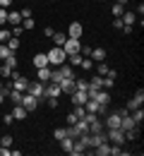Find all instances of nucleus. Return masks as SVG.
<instances>
[{"label":"nucleus","mask_w":144,"mask_h":156,"mask_svg":"<svg viewBox=\"0 0 144 156\" xmlns=\"http://www.w3.org/2000/svg\"><path fill=\"white\" fill-rule=\"evenodd\" d=\"M46 55H48V65H51V67H60L62 62L67 60V53L62 51L60 46H53V48H51Z\"/></svg>","instance_id":"nucleus-1"},{"label":"nucleus","mask_w":144,"mask_h":156,"mask_svg":"<svg viewBox=\"0 0 144 156\" xmlns=\"http://www.w3.org/2000/svg\"><path fill=\"white\" fill-rule=\"evenodd\" d=\"M106 135H108V142H111V144L125 147V132L120 127H111V130H106Z\"/></svg>","instance_id":"nucleus-2"},{"label":"nucleus","mask_w":144,"mask_h":156,"mask_svg":"<svg viewBox=\"0 0 144 156\" xmlns=\"http://www.w3.org/2000/svg\"><path fill=\"white\" fill-rule=\"evenodd\" d=\"M26 94H31V96H36L41 101V98H46V84H43V82H29Z\"/></svg>","instance_id":"nucleus-3"},{"label":"nucleus","mask_w":144,"mask_h":156,"mask_svg":"<svg viewBox=\"0 0 144 156\" xmlns=\"http://www.w3.org/2000/svg\"><path fill=\"white\" fill-rule=\"evenodd\" d=\"M79 48H82V39H70L62 43V51L67 53V55H75V53H79Z\"/></svg>","instance_id":"nucleus-4"},{"label":"nucleus","mask_w":144,"mask_h":156,"mask_svg":"<svg viewBox=\"0 0 144 156\" xmlns=\"http://www.w3.org/2000/svg\"><path fill=\"white\" fill-rule=\"evenodd\" d=\"M22 106L26 108V113H31V111H36V108H39V98L24 91V96H22Z\"/></svg>","instance_id":"nucleus-5"},{"label":"nucleus","mask_w":144,"mask_h":156,"mask_svg":"<svg viewBox=\"0 0 144 156\" xmlns=\"http://www.w3.org/2000/svg\"><path fill=\"white\" fill-rule=\"evenodd\" d=\"M142 103H144V91L139 89L135 96L127 101V106H125V108H127V111H135V108H142Z\"/></svg>","instance_id":"nucleus-6"},{"label":"nucleus","mask_w":144,"mask_h":156,"mask_svg":"<svg viewBox=\"0 0 144 156\" xmlns=\"http://www.w3.org/2000/svg\"><path fill=\"white\" fill-rule=\"evenodd\" d=\"M120 113H118V111H113V113H108V115H106V122H103V125H106V130H111V127H120Z\"/></svg>","instance_id":"nucleus-7"},{"label":"nucleus","mask_w":144,"mask_h":156,"mask_svg":"<svg viewBox=\"0 0 144 156\" xmlns=\"http://www.w3.org/2000/svg\"><path fill=\"white\" fill-rule=\"evenodd\" d=\"M70 98H72V103H75V106H84V103L89 101L86 91H79V89H75V91L70 94Z\"/></svg>","instance_id":"nucleus-8"},{"label":"nucleus","mask_w":144,"mask_h":156,"mask_svg":"<svg viewBox=\"0 0 144 156\" xmlns=\"http://www.w3.org/2000/svg\"><path fill=\"white\" fill-rule=\"evenodd\" d=\"M67 36H70V39H82V24H79V22H72V24L67 27Z\"/></svg>","instance_id":"nucleus-9"},{"label":"nucleus","mask_w":144,"mask_h":156,"mask_svg":"<svg viewBox=\"0 0 144 156\" xmlns=\"http://www.w3.org/2000/svg\"><path fill=\"white\" fill-rule=\"evenodd\" d=\"M51 70H53L51 65H48V67H39V70H36V77H39V82L48 84V82H51Z\"/></svg>","instance_id":"nucleus-10"},{"label":"nucleus","mask_w":144,"mask_h":156,"mask_svg":"<svg viewBox=\"0 0 144 156\" xmlns=\"http://www.w3.org/2000/svg\"><path fill=\"white\" fill-rule=\"evenodd\" d=\"M70 154H72V156H82V154H86V147L82 144V139H79V137L75 139V144H72V149H70Z\"/></svg>","instance_id":"nucleus-11"},{"label":"nucleus","mask_w":144,"mask_h":156,"mask_svg":"<svg viewBox=\"0 0 144 156\" xmlns=\"http://www.w3.org/2000/svg\"><path fill=\"white\" fill-rule=\"evenodd\" d=\"M60 84H55V82H48L46 84V96H60Z\"/></svg>","instance_id":"nucleus-12"},{"label":"nucleus","mask_w":144,"mask_h":156,"mask_svg":"<svg viewBox=\"0 0 144 156\" xmlns=\"http://www.w3.org/2000/svg\"><path fill=\"white\" fill-rule=\"evenodd\" d=\"M60 75H62V79H75V70H72V65H67V62H62L60 67Z\"/></svg>","instance_id":"nucleus-13"},{"label":"nucleus","mask_w":144,"mask_h":156,"mask_svg":"<svg viewBox=\"0 0 144 156\" xmlns=\"http://www.w3.org/2000/svg\"><path fill=\"white\" fill-rule=\"evenodd\" d=\"M7 24H12V27L22 24V15L17 12V10H7Z\"/></svg>","instance_id":"nucleus-14"},{"label":"nucleus","mask_w":144,"mask_h":156,"mask_svg":"<svg viewBox=\"0 0 144 156\" xmlns=\"http://www.w3.org/2000/svg\"><path fill=\"white\" fill-rule=\"evenodd\" d=\"M120 20H123V24H127V27H135V24H137V12H127V10H125Z\"/></svg>","instance_id":"nucleus-15"},{"label":"nucleus","mask_w":144,"mask_h":156,"mask_svg":"<svg viewBox=\"0 0 144 156\" xmlns=\"http://www.w3.org/2000/svg\"><path fill=\"white\" fill-rule=\"evenodd\" d=\"M34 67H36V70H39V67H48V55H46V53L34 55Z\"/></svg>","instance_id":"nucleus-16"},{"label":"nucleus","mask_w":144,"mask_h":156,"mask_svg":"<svg viewBox=\"0 0 144 156\" xmlns=\"http://www.w3.org/2000/svg\"><path fill=\"white\" fill-rule=\"evenodd\" d=\"M60 91L62 94H72V91H75V79H62L60 82Z\"/></svg>","instance_id":"nucleus-17"},{"label":"nucleus","mask_w":144,"mask_h":156,"mask_svg":"<svg viewBox=\"0 0 144 156\" xmlns=\"http://www.w3.org/2000/svg\"><path fill=\"white\" fill-rule=\"evenodd\" d=\"M12 118H15V120H24V118H26V108H24L22 103H17V106L12 108Z\"/></svg>","instance_id":"nucleus-18"},{"label":"nucleus","mask_w":144,"mask_h":156,"mask_svg":"<svg viewBox=\"0 0 144 156\" xmlns=\"http://www.w3.org/2000/svg\"><path fill=\"white\" fill-rule=\"evenodd\" d=\"M135 139H139V127L137 125L130 127V130H125V142H135Z\"/></svg>","instance_id":"nucleus-19"},{"label":"nucleus","mask_w":144,"mask_h":156,"mask_svg":"<svg viewBox=\"0 0 144 156\" xmlns=\"http://www.w3.org/2000/svg\"><path fill=\"white\" fill-rule=\"evenodd\" d=\"M91 60H96V62H101V60H106V48H91V55H89Z\"/></svg>","instance_id":"nucleus-20"},{"label":"nucleus","mask_w":144,"mask_h":156,"mask_svg":"<svg viewBox=\"0 0 144 156\" xmlns=\"http://www.w3.org/2000/svg\"><path fill=\"white\" fill-rule=\"evenodd\" d=\"M94 154H96V156H111V142H103V144H99Z\"/></svg>","instance_id":"nucleus-21"},{"label":"nucleus","mask_w":144,"mask_h":156,"mask_svg":"<svg viewBox=\"0 0 144 156\" xmlns=\"http://www.w3.org/2000/svg\"><path fill=\"white\" fill-rule=\"evenodd\" d=\"M86 89H103V77H101V75L91 77V79H89V87H86Z\"/></svg>","instance_id":"nucleus-22"},{"label":"nucleus","mask_w":144,"mask_h":156,"mask_svg":"<svg viewBox=\"0 0 144 156\" xmlns=\"http://www.w3.org/2000/svg\"><path fill=\"white\" fill-rule=\"evenodd\" d=\"M22 96H24V91H17V89H10V94H7V98L17 106V103H22Z\"/></svg>","instance_id":"nucleus-23"},{"label":"nucleus","mask_w":144,"mask_h":156,"mask_svg":"<svg viewBox=\"0 0 144 156\" xmlns=\"http://www.w3.org/2000/svg\"><path fill=\"white\" fill-rule=\"evenodd\" d=\"M51 39H53L55 46H60V48H62V43L67 41V34H62V31H53V36H51Z\"/></svg>","instance_id":"nucleus-24"},{"label":"nucleus","mask_w":144,"mask_h":156,"mask_svg":"<svg viewBox=\"0 0 144 156\" xmlns=\"http://www.w3.org/2000/svg\"><path fill=\"white\" fill-rule=\"evenodd\" d=\"M130 115H132V120H135L137 125H142V120H144V108H135V111H130Z\"/></svg>","instance_id":"nucleus-25"},{"label":"nucleus","mask_w":144,"mask_h":156,"mask_svg":"<svg viewBox=\"0 0 144 156\" xmlns=\"http://www.w3.org/2000/svg\"><path fill=\"white\" fill-rule=\"evenodd\" d=\"M82 53H75V55H67V60H70V65H72V67H77V65H82Z\"/></svg>","instance_id":"nucleus-26"},{"label":"nucleus","mask_w":144,"mask_h":156,"mask_svg":"<svg viewBox=\"0 0 144 156\" xmlns=\"http://www.w3.org/2000/svg\"><path fill=\"white\" fill-rule=\"evenodd\" d=\"M10 55H15V51H10L7 43H0V58L5 60V58H10Z\"/></svg>","instance_id":"nucleus-27"},{"label":"nucleus","mask_w":144,"mask_h":156,"mask_svg":"<svg viewBox=\"0 0 144 156\" xmlns=\"http://www.w3.org/2000/svg\"><path fill=\"white\" fill-rule=\"evenodd\" d=\"M7 48L17 53V48H19V39H17V36H10V39H7Z\"/></svg>","instance_id":"nucleus-28"},{"label":"nucleus","mask_w":144,"mask_h":156,"mask_svg":"<svg viewBox=\"0 0 144 156\" xmlns=\"http://www.w3.org/2000/svg\"><path fill=\"white\" fill-rule=\"evenodd\" d=\"M111 12H113V17H123L125 7H123V5H118V2H113V7H111Z\"/></svg>","instance_id":"nucleus-29"},{"label":"nucleus","mask_w":144,"mask_h":156,"mask_svg":"<svg viewBox=\"0 0 144 156\" xmlns=\"http://www.w3.org/2000/svg\"><path fill=\"white\" fill-rule=\"evenodd\" d=\"M86 87H89V82H86V79H77V77H75V89L86 91Z\"/></svg>","instance_id":"nucleus-30"},{"label":"nucleus","mask_w":144,"mask_h":156,"mask_svg":"<svg viewBox=\"0 0 144 156\" xmlns=\"http://www.w3.org/2000/svg\"><path fill=\"white\" fill-rule=\"evenodd\" d=\"M0 77H12V67H10V65H5V62H2V67H0Z\"/></svg>","instance_id":"nucleus-31"},{"label":"nucleus","mask_w":144,"mask_h":156,"mask_svg":"<svg viewBox=\"0 0 144 156\" xmlns=\"http://www.w3.org/2000/svg\"><path fill=\"white\" fill-rule=\"evenodd\" d=\"M10 36H12V31H10V29H2V27H0V43H7V39H10Z\"/></svg>","instance_id":"nucleus-32"},{"label":"nucleus","mask_w":144,"mask_h":156,"mask_svg":"<svg viewBox=\"0 0 144 156\" xmlns=\"http://www.w3.org/2000/svg\"><path fill=\"white\" fill-rule=\"evenodd\" d=\"M65 135H67V127H55V132H53V137H55L58 142H60V139H62Z\"/></svg>","instance_id":"nucleus-33"},{"label":"nucleus","mask_w":144,"mask_h":156,"mask_svg":"<svg viewBox=\"0 0 144 156\" xmlns=\"http://www.w3.org/2000/svg\"><path fill=\"white\" fill-rule=\"evenodd\" d=\"M2 62H5V65H10L12 70H17V55H10V58H5Z\"/></svg>","instance_id":"nucleus-34"},{"label":"nucleus","mask_w":144,"mask_h":156,"mask_svg":"<svg viewBox=\"0 0 144 156\" xmlns=\"http://www.w3.org/2000/svg\"><path fill=\"white\" fill-rule=\"evenodd\" d=\"M84 113H86V111H84V106H75V111H72V115L77 118V120H79V118H84Z\"/></svg>","instance_id":"nucleus-35"},{"label":"nucleus","mask_w":144,"mask_h":156,"mask_svg":"<svg viewBox=\"0 0 144 156\" xmlns=\"http://www.w3.org/2000/svg\"><path fill=\"white\" fill-rule=\"evenodd\" d=\"M108 70H111V67H108V65H106V62H99V75H101V77H106V75H108Z\"/></svg>","instance_id":"nucleus-36"},{"label":"nucleus","mask_w":144,"mask_h":156,"mask_svg":"<svg viewBox=\"0 0 144 156\" xmlns=\"http://www.w3.org/2000/svg\"><path fill=\"white\" fill-rule=\"evenodd\" d=\"M94 67V60L91 58H82V70H91Z\"/></svg>","instance_id":"nucleus-37"},{"label":"nucleus","mask_w":144,"mask_h":156,"mask_svg":"<svg viewBox=\"0 0 144 156\" xmlns=\"http://www.w3.org/2000/svg\"><path fill=\"white\" fill-rule=\"evenodd\" d=\"M5 24H7V10L0 7V27H5Z\"/></svg>","instance_id":"nucleus-38"},{"label":"nucleus","mask_w":144,"mask_h":156,"mask_svg":"<svg viewBox=\"0 0 144 156\" xmlns=\"http://www.w3.org/2000/svg\"><path fill=\"white\" fill-rule=\"evenodd\" d=\"M113 84H115V79H113V77H108V75L103 77V89H111Z\"/></svg>","instance_id":"nucleus-39"},{"label":"nucleus","mask_w":144,"mask_h":156,"mask_svg":"<svg viewBox=\"0 0 144 156\" xmlns=\"http://www.w3.org/2000/svg\"><path fill=\"white\" fill-rule=\"evenodd\" d=\"M0 144H2V147H12V135H5L0 139Z\"/></svg>","instance_id":"nucleus-40"},{"label":"nucleus","mask_w":144,"mask_h":156,"mask_svg":"<svg viewBox=\"0 0 144 156\" xmlns=\"http://www.w3.org/2000/svg\"><path fill=\"white\" fill-rule=\"evenodd\" d=\"M46 98H48V106H51V108H58V103H60L58 96H46Z\"/></svg>","instance_id":"nucleus-41"},{"label":"nucleus","mask_w":144,"mask_h":156,"mask_svg":"<svg viewBox=\"0 0 144 156\" xmlns=\"http://www.w3.org/2000/svg\"><path fill=\"white\" fill-rule=\"evenodd\" d=\"M79 53H82L84 58H89V55H91V46H82V48H79Z\"/></svg>","instance_id":"nucleus-42"},{"label":"nucleus","mask_w":144,"mask_h":156,"mask_svg":"<svg viewBox=\"0 0 144 156\" xmlns=\"http://www.w3.org/2000/svg\"><path fill=\"white\" fill-rule=\"evenodd\" d=\"M22 24H24V29H34V20H31V17H26V20H22Z\"/></svg>","instance_id":"nucleus-43"},{"label":"nucleus","mask_w":144,"mask_h":156,"mask_svg":"<svg viewBox=\"0 0 144 156\" xmlns=\"http://www.w3.org/2000/svg\"><path fill=\"white\" fill-rule=\"evenodd\" d=\"M22 20H26V17H31V7H24V10H19Z\"/></svg>","instance_id":"nucleus-44"},{"label":"nucleus","mask_w":144,"mask_h":156,"mask_svg":"<svg viewBox=\"0 0 144 156\" xmlns=\"http://www.w3.org/2000/svg\"><path fill=\"white\" fill-rule=\"evenodd\" d=\"M113 29H118V31L123 29V20H120V17H115V20H113Z\"/></svg>","instance_id":"nucleus-45"},{"label":"nucleus","mask_w":144,"mask_h":156,"mask_svg":"<svg viewBox=\"0 0 144 156\" xmlns=\"http://www.w3.org/2000/svg\"><path fill=\"white\" fill-rule=\"evenodd\" d=\"M2 122H5V125H12V122H15V118H12V113H7V115H2Z\"/></svg>","instance_id":"nucleus-46"},{"label":"nucleus","mask_w":144,"mask_h":156,"mask_svg":"<svg viewBox=\"0 0 144 156\" xmlns=\"http://www.w3.org/2000/svg\"><path fill=\"white\" fill-rule=\"evenodd\" d=\"M53 31H55L53 27H46V29H43V36H48V39H51V36H53Z\"/></svg>","instance_id":"nucleus-47"},{"label":"nucleus","mask_w":144,"mask_h":156,"mask_svg":"<svg viewBox=\"0 0 144 156\" xmlns=\"http://www.w3.org/2000/svg\"><path fill=\"white\" fill-rule=\"evenodd\" d=\"M12 36H17V39H19V36H22V27H19V24H17L15 29H12Z\"/></svg>","instance_id":"nucleus-48"},{"label":"nucleus","mask_w":144,"mask_h":156,"mask_svg":"<svg viewBox=\"0 0 144 156\" xmlns=\"http://www.w3.org/2000/svg\"><path fill=\"white\" fill-rule=\"evenodd\" d=\"M10 5H12V0H0V7H5V10H7Z\"/></svg>","instance_id":"nucleus-49"},{"label":"nucleus","mask_w":144,"mask_h":156,"mask_svg":"<svg viewBox=\"0 0 144 156\" xmlns=\"http://www.w3.org/2000/svg\"><path fill=\"white\" fill-rule=\"evenodd\" d=\"M115 2H118V5H123V7H125V5L130 2V0H115Z\"/></svg>","instance_id":"nucleus-50"},{"label":"nucleus","mask_w":144,"mask_h":156,"mask_svg":"<svg viewBox=\"0 0 144 156\" xmlns=\"http://www.w3.org/2000/svg\"><path fill=\"white\" fill-rule=\"evenodd\" d=\"M5 98H7V96H5V91H0V103H2V101H5Z\"/></svg>","instance_id":"nucleus-51"},{"label":"nucleus","mask_w":144,"mask_h":156,"mask_svg":"<svg viewBox=\"0 0 144 156\" xmlns=\"http://www.w3.org/2000/svg\"><path fill=\"white\" fill-rule=\"evenodd\" d=\"M0 91H2V79H0Z\"/></svg>","instance_id":"nucleus-52"}]
</instances>
